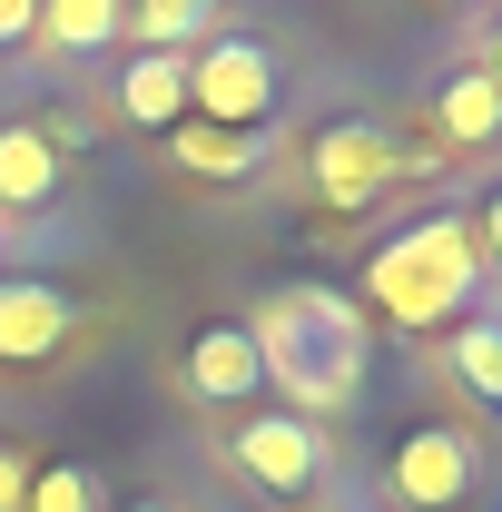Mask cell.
I'll return each mask as SVG.
<instances>
[{"label":"cell","instance_id":"cell-1","mask_svg":"<svg viewBox=\"0 0 502 512\" xmlns=\"http://www.w3.org/2000/svg\"><path fill=\"white\" fill-rule=\"evenodd\" d=\"M247 335H256L266 384H286L306 424L345 414V404L365 394V316H355L335 286H276V296L256 306Z\"/></svg>","mask_w":502,"mask_h":512},{"label":"cell","instance_id":"cell-2","mask_svg":"<svg viewBox=\"0 0 502 512\" xmlns=\"http://www.w3.org/2000/svg\"><path fill=\"white\" fill-rule=\"evenodd\" d=\"M473 286H483V247H473V217H414L365 256V306L384 325H414V335H453L473 316Z\"/></svg>","mask_w":502,"mask_h":512},{"label":"cell","instance_id":"cell-3","mask_svg":"<svg viewBox=\"0 0 502 512\" xmlns=\"http://www.w3.org/2000/svg\"><path fill=\"white\" fill-rule=\"evenodd\" d=\"M227 463L247 473L256 493L296 503V493H315V483L335 473V444H325V424H306L296 404H247L237 434H227Z\"/></svg>","mask_w":502,"mask_h":512},{"label":"cell","instance_id":"cell-4","mask_svg":"<svg viewBox=\"0 0 502 512\" xmlns=\"http://www.w3.org/2000/svg\"><path fill=\"white\" fill-rule=\"evenodd\" d=\"M188 109L207 128H266L276 119V50L256 30H227V40L188 50Z\"/></svg>","mask_w":502,"mask_h":512},{"label":"cell","instance_id":"cell-5","mask_svg":"<svg viewBox=\"0 0 502 512\" xmlns=\"http://www.w3.org/2000/svg\"><path fill=\"white\" fill-rule=\"evenodd\" d=\"M473 483H483V434L473 424H414L394 444V463H384L394 512H463Z\"/></svg>","mask_w":502,"mask_h":512},{"label":"cell","instance_id":"cell-6","mask_svg":"<svg viewBox=\"0 0 502 512\" xmlns=\"http://www.w3.org/2000/svg\"><path fill=\"white\" fill-rule=\"evenodd\" d=\"M394 178H414V148L394 138L384 119H345V128H315V197L335 207V217H355V207H375Z\"/></svg>","mask_w":502,"mask_h":512},{"label":"cell","instance_id":"cell-7","mask_svg":"<svg viewBox=\"0 0 502 512\" xmlns=\"http://www.w3.org/2000/svg\"><path fill=\"white\" fill-rule=\"evenodd\" d=\"M79 335H89V325L69 306V286H50V276H0V365H10V375L60 365Z\"/></svg>","mask_w":502,"mask_h":512},{"label":"cell","instance_id":"cell-8","mask_svg":"<svg viewBox=\"0 0 502 512\" xmlns=\"http://www.w3.org/2000/svg\"><path fill=\"white\" fill-rule=\"evenodd\" d=\"M188 394L197 404H237V414H247L256 394H266V365H256V335L247 325H197L188 335Z\"/></svg>","mask_w":502,"mask_h":512},{"label":"cell","instance_id":"cell-9","mask_svg":"<svg viewBox=\"0 0 502 512\" xmlns=\"http://www.w3.org/2000/svg\"><path fill=\"white\" fill-rule=\"evenodd\" d=\"M119 109L138 128H188V50H128Z\"/></svg>","mask_w":502,"mask_h":512},{"label":"cell","instance_id":"cell-10","mask_svg":"<svg viewBox=\"0 0 502 512\" xmlns=\"http://www.w3.org/2000/svg\"><path fill=\"white\" fill-rule=\"evenodd\" d=\"M128 30V0H40V50L50 60H99V50H119Z\"/></svg>","mask_w":502,"mask_h":512},{"label":"cell","instance_id":"cell-11","mask_svg":"<svg viewBox=\"0 0 502 512\" xmlns=\"http://www.w3.org/2000/svg\"><path fill=\"white\" fill-rule=\"evenodd\" d=\"M10 207H60V138L50 128H0V217Z\"/></svg>","mask_w":502,"mask_h":512},{"label":"cell","instance_id":"cell-12","mask_svg":"<svg viewBox=\"0 0 502 512\" xmlns=\"http://www.w3.org/2000/svg\"><path fill=\"white\" fill-rule=\"evenodd\" d=\"M434 138H443V148H493V138H502L493 69H453V79L434 89Z\"/></svg>","mask_w":502,"mask_h":512},{"label":"cell","instance_id":"cell-13","mask_svg":"<svg viewBox=\"0 0 502 512\" xmlns=\"http://www.w3.org/2000/svg\"><path fill=\"white\" fill-rule=\"evenodd\" d=\"M443 384L502 414V316H463L443 335Z\"/></svg>","mask_w":502,"mask_h":512},{"label":"cell","instance_id":"cell-14","mask_svg":"<svg viewBox=\"0 0 502 512\" xmlns=\"http://www.w3.org/2000/svg\"><path fill=\"white\" fill-rule=\"evenodd\" d=\"M168 148H178V168L188 178H256L266 168V128H168Z\"/></svg>","mask_w":502,"mask_h":512},{"label":"cell","instance_id":"cell-15","mask_svg":"<svg viewBox=\"0 0 502 512\" xmlns=\"http://www.w3.org/2000/svg\"><path fill=\"white\" fill-rule=\"evenodd\" d=\"M207 20H217V0H128L119 40H138V50H188Z\"/></svg>","mask_w":502,"mask_h":512},{"label":"cell","instance_id":"cell-16","mask_svg":"<svg viewBox=\"0 0 502 512\" xmlns=\"http://www.w3.org/2000/svg\"><path fill=\"white\" fill-rule=\"evenodd\" d=\"M20 512H99V473L89 463H30Z\"/></svg>","mask_w":502,"mask_h":512},{"label":"cell","instance_id":"cell-17","mask_svg":"<svg viewBox=\"0 0 502 512\" xmlns=\"http://www.w3.org/2000/svg\"><path fill=\"white\" fill-rule=\"evenodd\" d=\"M20 493H30V453L0 444V512H20Z\"/></svg>","mask_w":502,"mask_h":512},{"label":"cell","instance_id":"cell-18","mask_svg":"<svg viewBox=\"0 0 502 512\" xmlns=\"http://www.w3.org/2000/svg\"><path fill=\"white\" fill-rule=\"evenodd\" d=\"M30 30H40V0H0V50H20Z\"/></svg>","mask_w":502,"mask_h":512},{"label":"cell","instance_id":"cell-19","mask_svg":"<svg viewBox=\"0 0 502 512\" xmlns=\"http://www.w3.org/2000/svg\"><path fill=\"white\" fill-rule=\"evenodd\" d=\"M473 247H483V266H502V188L483 197V217H473Z\"/></svg>","mask_w":502,"mask_h":512},{"label":"cell","instance_id":"cell-20","mask_svg":"<svg viewBox=\"0 0 502 512\" xmlns=\"http://www.w3.org/2000/svg\"><path fill=\"white\" fill-rule=\"evenodd\" d=\"M483 69H493V89H502V20H493V40H483Z\"/></svg>","mask_w":502,"mask_h":512},{"label":"cell","instance_id":"cell-21","mask_svg":"<svg viewBox=\"0 0 502 512\" xmlns=\"http://www.w3.org/2000/svg\"><path fill=\"white\" fill-rule=\"evenodd\" d=\"M443 10H483V0H443Z\"/></svg>","mask_w":502,"mask_h":512},{"label":"cell","instance_id":"cell-22","mask_svg":"<svg viewBox=\"0 0 502 512\" xmlns=\"http://www.w3.org/2000/svg\"><path fill=\"white\" fill-rule=\"evenodd\" d=\"M138 512H168V503H138Z\"/></svg>","mask_w":502,"mask_h":512},{"label":"cell","instance_id":"cell-23","mask_svg":"<svg viewBox=\"0 0 502 512\" xmlns=\"http://www.w3.org/2000/svg\"><path fill=\"white\" fill-rule=\"evenodd\" d=\"M493 444H502V434H493Z\"/></svg>","mask_w":502,"mask_h":512}]
</instances>
